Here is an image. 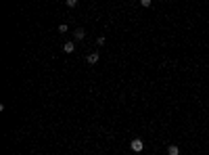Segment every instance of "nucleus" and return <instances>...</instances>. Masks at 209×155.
I'll list each match as a JSON object with an SVG mask.
<instances>
[{"label": "nucleus", "mask_w": 209, "mask_h": 155, "mask_svg": "<svg viewBox=\"0 0 209 155\" xmlns=\"http://www.w3.org/2000/svg\"><path fill=\"white\" fill-rule=\"evenodd\" d=\"M67 7H69V8L77 7V0H67Z\"/></svg>", "instance_id": "8"}, {"label": "nucleus", "mask_w": 209, "mask_h": 155, "mask_svg": "<svg viewBox=\"0 0 209 155\" xmlns=\"http://www.w3.org/2000/svg\"><path fill=\"white\" fill-rule=\"evenodd\" d=\"M67 29H69V28H67V23H61V25H59V32H61V34H65Z\"/></svg>", "instance_id": "6"}, {"label": "nucleus", "mask_w": 209, "mask_h": 155, "mask_svg": "<svg viewBox=\"0 0 209 155\" xmlns=\"http://www.w3.org/2000/svg\"><path fill=\"white\" fill-rule=\"evenodd\" d=\"M75 50V42H65L63 44V52H67V55H71Z\"/></svg>", "instance_id": "2"}, {"label": "nucleus", "mask_w": 209, "mask_h": 155, "mask_svg": "<svg viewBox=\"0 0 209 155\" xmlns=\"http://www.w3.org/2000/svg\"><path fill=\"white\" fill-rule=\"evenodd\" d=\"M130 149H132L134 153H140V151L144 149V145H142V141H140V138H134V141L130 142Z\"/></svg>", "instance_id": "1"}, {"label": "nucleus", "mask_w": 209, "mask_h": 155, "mask_svg": "<svg viewBox=\"0 0 209 155\" xmlns=\"http://www.w3.org/2000/svg\"><path fill=\"white\" fill-rule=\"evenodd\" d=\"M167 155H180V149L176 147V145H169L167 147Z\"/></svg>", "instance_id": "5"}, {"label": "nucleus", "mask_w": 209, "mask_h": 155, "mask_svg": "<svg viewBox=\"0 0 209 155\" xmlns=\"http://www.w3.org/2000/svg\"><path fill=\"white\" fill-rule=\"evenodd\" d=\"M86 38V32H84L82 28H77L75 32H73V40H84Z\"/></svg>", "instance_id": "3"}, {"label": "nucleus", "mask_w": 209, "mask_h": 155, "mask_svg": "<svg viewBox=\"0 0 209 155\" xmlns=\"http://www.w3.org/2000/svg\"><path fill=\"white\" fill-rule=\"evenodd\" d=\"M98 59H100V57H98V52H90V55H88V63L94 65V63H98Z\"/></svg>", "instance_id": "4"}, {"label": "nucleus", "mask_w": 209, "mask_h": 155, "mask_svg": "<svg viewBox=\"0 0 209 155\" xmlns=\"http://www.w3.org/2000/svg\"><path fill=\"white\" fill-rule=\"evenodd\" d=\"M140 7H144V8H148V7H151V0H140Z\"/></svg>", "instance_id": "7"}]
</instances>
